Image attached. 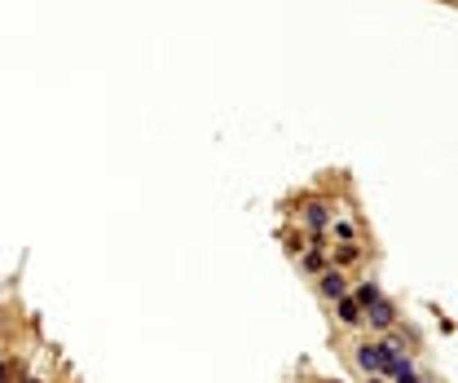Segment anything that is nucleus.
Returning a JSON list of instances; mask_svg holds the SVG:
<instances>
[{"label":"nucleus","instance_id":"1","mask_svg":"<svg viewBox=\"0 0 458 383\" xmlns=\"http://www.w3.org/2000/svg\"><path fill=\"white\" fill-rule=\"evenodd\" d=\"M366 317H370V326H379V330H388L396 313H392V304H388V300H379V304H370V308H366Z\"/></svg>","mask_w":458,"mask_h":383},{"label":"nucleus","instance_id":"2","mask_svg":"<svg viewBox=\"0 0 458 383\" xmlns=\"http://www.w3.org/2000/svg\"><path fill=\"white\" fill-rule=\"evenodd\" d=\"M304 221L313 225V230H322V225L331 221V203H322V198H313L309 207H304Z\"/></svg>","mask_w":458,"mask_h":383},{"label":"nucleus","instance_id":"3","mask_svg":"<svg viewBox=\"0 0 458 383\" xmlns=\"http://www.w3.org/2000/svg\"><path fill=\"white\" fill-rule=\"evenodd\" d=\"M361 317H366V313H361V304L353 300V295H344V300H340V321H344V326H357Z\"/></svg>","mask_w":458,"mask_h":383},{"label":"nucleus","instance_id":"4","mask_svg":"<svg viewBox=\"0 0 458 383\" xmlns=\"http://www.w3.org/2000/svg\"><path fill=\"white\" fill-rule=\"evenodd\" d=\"M322 295H331V300H344V278L340 273H322Z\"/></svg>","mask_w":458,"mask_h":383},{"label":"nucleus","instance_id":"5","mask_svg":"<svg viewBox=\"0 0 458 383\" xmlns=\"http://www.w3.org/2000/svg\"><path fill=\"white\" fill-rule=\"evenodd\" d=\"M353 300L361 304V313H366V308H370V304H379V300H383V295H379V286H375V282H366V286H361V291L353 295Z\"/></svg>","mask_w":458,"mask_h":383},{"label":"nucleus","instance_id":"6","mask_svg":"<svg viewBox=\"0 0 458 383\" xmlns=\"http://www.w3.org/2000/svg\"><path fill=\"white\" fill-rule=\"evenodd\" d=\"M392 379H396V383H419V375H414V370H410L405 362H396V366H392Z\"/></svg>","mask_w":458,"mask_h":383},{"label":"nucleus","instance_id":"7","mask_svg":"<svg viewBox=\"0 0 458 383\" xmlns=\"http://www.w3.org/2000/svg\"><path fill=\"white\" fill-rule=\"evenodd\" d=\"M304 269H309V273H318V269H322V251H318V247H313L309 256H304Z\"/></svg>","mask_w":458,"mask_h":383},{"label":"nucleus","instance_id":"8","mask_svg":"<svg viewBox=\"0 0 458 383\" xmlns=\"http://www.w3.org/2000/svg\"><path fill=\"white\" fill-rule=\"evenodd\" d=\"M0 383H9V362H0Z\"/></svg>","mask_w":458,"mask_h":383},{"label":"nucleus","instance_id":"9","mask_svg":"<svg viewBox=\"0 0 458 383\" xmlns=\"http://www.w3.org/2000/svg\"><path fill=\"white\" fill-rule=\"evenodd\" d=\"M22 383H40V379H22Z\"/></svg>","mask_w":458,"mask_h":383},{"label":"nucleus","instance_id":"10","mask_svg":"<svg viewBox=\"0 0 458 383\" xmlns=\"http://www.w3.org/2000/svg\"><path fill=\"white\" fill-rule=\"evenodd\" d=\"M370 383H375V379H370Z\"/></svg>","mask_w":458,"mask_h":383},{"label":"nucleus","instance_id":"11","mask_svg":"<svg viewBox=\"0 0 458 383\" xmlns=\"http://www.w3.org/2000/svg\"><path fill=\"white\" fill-rule=\"evenodd\" d=\"M335 383H340V379H335Z\"/></svg>","mask_w":458,"mask_h":383}]
</instances>
